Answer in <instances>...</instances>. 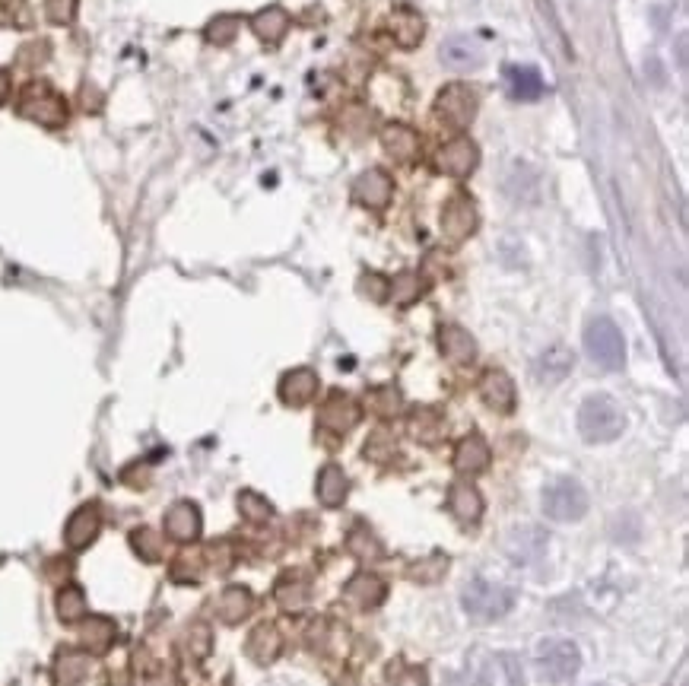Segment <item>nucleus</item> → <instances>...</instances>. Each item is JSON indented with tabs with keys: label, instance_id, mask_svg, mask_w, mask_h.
<instances>
[{
	"label": "nucleus",
	"instance_id": "obj_20",
	"mask_svg": "<svg viewBox=\"0 0 689 686\" xmlns=\"http://www.w3.org/2000/svg\"><path fill=\"white\" fill-rule=\"evenodd\" d=\"M439 347H442L445 359H451V363H458V366H467L477 359V340L470 337L464 328H458V324H442Z\"/></svg>",
	"mask_w": 689,
	"mask_h": 686
},
{
	"label": "nucleus",
	"instance_id": "obj_9",
	"mask_svg": "<svg viewBox=\"0 0 689 686\" xmlns=\"http://www.w3.org/2000/svg\"><path fill=\"white\" fill-rule=\"evenodd\" d=\"M359 417H362V410L353 397L343 391H334L318 410V426L334 432V436H347V432L359 423Z\"/></svg>",
	"mask_w": 689,
	"mask_h": 686
},
{
	"label": "nucleus",
	"instance_id": "obj_4",
	"mask_svg": "<svg viewBox=\"0 0 689 686\" xmlns=\"http://www.w3.org/2000/svg\"><path fill=\"white\" fill-rule=\"evenodd\" d=\"M534 667L543 683H569L582 671V652L572 639H543L534 652Z\"/></svg>",
	"mask_w": 689,
	"mask_h": 686
},
{
	"label": "nucleus",
	"instance_id": "obj_17",
	"mask_svg": "<svg viewBox=\"0 0 689 686\" xmlns=\"http://www.w3.org/2000/svg\"><path fill=\"white\" fill-rule=\"evenodd\" d=\"M489 461H493V451H489L486 439L477 436V432H470V436H464L458 445H455V467L461 474H483Z\"/></svg>",
	"mask_w": 689,
	"mask_h": 686
},
{
	"label": "nucleus",
	"instance_id": "obj_45",
	"mask_svg": "<svg viewBox=\"0 0 689 686\" xmlns=\"http://www.w3.org/2000/svg\"><path fill=\"white\" fill-rule=\"evenodd\" d=\"M594 686H607V683H594Z\"/></svg>",
	"mask_w": 689,
	"mask_h": 686
},
{
	"label": "nucleus",
	"instance_id": "obj_6",
	"mask_svg": "<svg viewBox=\"0 0 689 686\" xmlns=\"http://www.w3.org/2000/svg\"><path fill=\"white\" fill-rule=\"evenodd\" d=\"M16 112L35 124H42V128H61L67 121V102L58 89H51L48 83H29L20 93Z\"/></svg>",
	"mask_w": 689,
	"mask_h": 686
},
{
	"label": "nucleus",
	"instance_id": "obj_8",
	"mask_svg": "<svg viewBox=\"0 0 689 686\" xmlns=\"http://www.w3.org/2000/svg\"><path fill=\"white\" fill-rule=\"evenodd\" d=\"M474 229H477V207L474 201L458 191V194H451L445 207H442V236L448 242H464L474 236Z\"/></svg>",
	"mask_w": 689,
	"mask_h": 686
},
{
	"label": "nucleus",
	"instance_id": "obj_28",
	"mask_svg": "<svg viewBox=\"0 0 689 686\" xmlns=\"http://www.w3.org/2000/svg\"><path fill=\"white\" fill-rule=\"evenodd\" d=\"M251 604H255V598H251V591L245 585H229L223 594H220V601H216V610H220V620L235 626V623H242L248 613H251Z\"/></svg>",
	"mask_w": 689,
	"mask_h": 686
},
{
	"label": "nucleus",
	"instance_id": "obj_1",
	"mask_svg": "<svg viewBox=\"0 0 689 686\" xmlns=\"http://www.w3.org/2000/svg\"><path fill=\"white\" fill-rule=\"evenodd\" d=\"M626 429V413L610 394H591L578 407V432L591 445L616 442Z\"/></svg>",
	"mask_w": 689,
	"mask_h": 686
},
{
	"label": "nucleus",
	"instance_id": "obj_32",
	"mask_svg": "<svg viewBox=\"0 0 689 686\" xmlns=\"http://www.w3.org/2000/svg\"><path fill=\"white\" fill-rule=\"evenodd\" d=\"M308 594H312V591H308V582L299 579V575H286V579H280L277 588H274V598L286 610H302L308 604Z\"/></svg>",
	"mask_w": 689,
	"mask_h": 686
},
{
	"label": "nucleus",
	"instance_id": "obj_29",
	"mask_svg": "<svg viewBox=\"0 0 689 686\" xmlns=\"http://www.w3.org/2000/svg\"><path fill=\"white\" fill-rule=\"evenodd\" d=\"M80 642H83L86 652H93V655L108 652L115 642V623L105 620V617H86L80 626Z\"/></svg>",
	"mask_w": 689,
	"mask_h": 686
},
{
	"label": "nucleus",
	"instance_id": "obj_30",
	"mask_svg": "<svg viewBox=\"0 0 689 686\" xmlns=\"http://www.w3.org/2000/svg\"><path fill=\"white\" fill-rule=\"evenodd\" d=\"M423 20L416 16L413 10H394L391 16V32H394V39L397 45H404V48H413L416 42L423 39Z\"/></svg>",
	"mask_w": 689,
	"mask_h": 686
},
{
	"label": "nucleus",
	"instance_id": "obj_36",
	"mask_svg": "<svg viewBox=\"0 0 689 686\" xmlns=\"http://www.w3.org/2000/svg\"><path fill=\"white\" fill-rule=\"evenodd\" d=\"M420 293H423V280L416 277V274H410V270H404V274H397V277L388 283V296H391L397 305H410V302H416V299H420Z\"/></svg>",
	"mask_w": 689,
	"mask_h": 686
},
{
	"label": "nucleus",
	"instance_id": "obj_22",
	"mask_svg": "<svg viewBox=\"0 0 689 686\" xmlns=\"http://www.w3.org/2000/svg\"><path fill=\"white\" fill-rule=\"evenodd\" d=\"M385 594H388L385 582L375 579V575H369V572H359V575H353L347 585H343V598H347L350 604H356V607H362V610L378 607L385 601Z\"/></svg>",
	"mask_w": 689,
	"mask_h": 686
},
{
	"label": "nucleus",
	"instance_id": "obj_27",
	"mask_svg": "<svg viewBox=\"0 0 689 686\" xmlns=\"http://www.w3.org/2000/svg\"><path fill=\"white\" fill-rule=\"evenodd\" d=\"M251 29L261 42L267 45H277L283 35L289 32V13L283 7H264L261 13L251 16Z\"/></svg>",
	"mask_w": 689,
	"mask_h": 686
},
{
	"label": "nucleus",
	"instance_id": "obj_14",
	"mask_svg": "<svg viewBox=\"0 0 689 686\" xmlns=\"http://www.w3.org/2000/svg\"><path fill=\"white\" fill-rule=\"evenodd\" d=\"M280 652H283V636H280V629L274 623H261V626H255L248 633L245 655L255 664H261V667L274 664L280 658Z\"/></svg>",
	"mask_w": 689,
	"mask_h": 686
},
{
	"label": "nucleus",
	"instance_id": "obj_41",
	"mask_svg": "<svg viewBox=\"0 0 689 686\" xmlns=\"http://www.w3.org/2000/svg\"><path fill=\"white\" fill-rule=\"evenodd\" d=\"M131 544H134V550L147 559V563H156V559L162 556V547H159V537L150 531V528H140V531H134L131 534Z\"/></svg>",
	"mask_w": 689,
	"mask_h": 686
},
{
	"label": "nucleus",
	"instance_id": "obj_2",
	"mask_svg": "<svg viewBox=\"0 0 689 686\" xmlns=\"http://www.w3.org/2000/svg\"><path fill=\"white\" fill-rule=\"evenodd\" d=\"M515 601H518V591L512 585H496L486 579H470L461 591V607L477 623L502 620L515 607Z\"/></svg>",
	"mask_w": 689,
	"mask_h": 686
},
{
	"label": "nucleus",
	"instance_id": "obj_44",
	"mask_svg": "<svg viewBox=\"0 0 689 686\" xmlns=\"http://www.w3.org/2000/svg\"><path fill=\"white\" fill-rule=\"evenodd\" d=\"M7 96H10V74L7 70H0V105L7 102Z\"/></svg>",
	"mask_w": 689,
	"mask_h": 686
},
{
	"label": "nucleus",
	"instance_id": "obj_10",
	"mask_svg": "<svg viewBox=\"0 0 689 686\" xmlns=\"http://www.w3.org/2000/svg\"><path fill=\"white\" fill-rule=\"evenodd\" d=\"M477 162H480V150H477V143L467 140V137L451 140L435 153V169L445 172V175H455V178L470 175L477 169Z\"/></svg>",
	"mask_w": 689,
	"mask_h": 686
},
{
	"label": "nucleus",
	"instance_id": "obj_42",
	"mask_svg": "<svg viewBox=\"0 0 689 686\" xmlns=\"http://www.w3.org/2000/svg\"><path fill=\"white\" fill-rule=\"evenodd\" d=\"M188 652L194 658H207L210 655V629L204 623H194L188 629Z\"/></svg>",
	"mask_w": 689,
	"mask_h": 686
},
{
	"label": "nucleus",
	"instance_id": "obj_18",
	"mask_svg": "<svg viewBox=\"0 0 689 686\" xmlns=\"http://www.w3.org/2000/svg\"><path fill=\"white\" fill-rule=\"evenodd\" d=\"M483 45L477 39H470V35H451V39L442 45V61L451 70H474L483 64Z\"/></svg>",
	"mask_w": 689,
	"mask_h": 686
},
{
	"label": "nucleus",
	"instance_id": "obj_15",
	"mask_svg": "<svg viewBox=\"0 0 689 686\" xmlns=\"http://www.w3.org/2000/svg\"><path fill=\"white\" fill-rule=\"evenodd\" d=\"M318 394V375L312 369H293L280 378V401L286 407H305Z\"/></svg>",
	"mask_w": 689,
	"mask_h": 686
},
{
	"label": "nucleus",
	"instance_id": "obj_16",
	"mask_svg": "<svg viewBox=\"0 0 689 686\" xmlns=\"http://www.w3.org/2000/svg\"><path fill=\"white\" fill-rule=\"evenodd\" d=\"M102 531V515L96 505H83V509L74 512V518L67 521V547L70 550H86Z\"/></svg>",
	"mask_w": 689,
	"mask_h": 686
},
{
	"label": "nucleus",
	"instance_id": "obj_11",
	"mask_svg": "<svg viewBox=\"0 0 689 686\" xmlns=\"http://www.w3.org/2000/svg\"><path fill=\"white\" fill-rule=\"evenodd\" d=\"M391 194H394V182H391V175L382 169L362 172L353 182V197L369 210H385L391 204Z\"/></svg>",
	"mask_w": 689,
	"mask_h": 686
},
{
	"label": "nucleus",
	"instance_id": "obj_43",
	"mask_svg": "<svg viewBox=\"0 0 689 686\" xmlns=\"http://www.w3.org/2000/svg\"><path fill=\"white\" fill-rule=\"evenodd\" d=\"M362 283H366V290L372 293V299H378V302L388 299V283H385L382 277H378V274H369Z\"/></svg>",
	"mask_w": 689,
	"mask_h": 686
},
{
	"label": "nucleus",
	"instance_id": "obj_34",
	"mask_svg": "<svg viewBox=\"0 0 689 686\" xmlns=\"http://www.w3.org/2000/svg\"><path fill=\"white\" fill-rule=\"evenodd\" d=\"M369 407L378 413V417H397L404 410V394L397 391L394 385H382L369 391Z\"/></svg>",
	"mask_w": 689,
	"mask_h": 686
},
{
	"label": "nucleus",
	"instance_id": "obj_31",
	"mask_svg": "<svg viewBox=\"0 0 689 686\" xmlns=\"http://www.w3.org/2000/svg\"><path fill=\"white\" fill-rule=\"evenodd\" d=\"M442 429H445V423H442V417H439V410H432V407H420L410 417V432L420 442H426V445H432V442H439V436H442Z\"/></svg>",
	"mask_w": 689,
	"mask_h": 686
},
{
	"label": "nucleus",
	"instance_id": "obj_37",
	"mask_svg": "<svg viewBox=\"0 0 689 686\" xmlns=\"http://www.w3.org/2000/svg\"><path fill=\"white\" fill-rule=\"evenodd\" d=\"M239 509H242V515L248 521H255V525H264V521H270V515H274V505H270L264 496L251 493V490H245L239 496Z\"/></svg>",
	"mask_w": 689,
	"mask_h": 686
},
{
	"label": "nucleus",
	"instance_id": "obj_12",
	"mask_svg": "<svg viewBox=\"0 0 689 686\" xmlns=\"http://www.w3.org/2000/svg\"><path fill=\"white\" fill-rule=\"evenodd\" d=\"M480 397H483V404L489 410H496V413H512L515 401H518L515 382L502 369L483 372V378H480Z\"/></svg>",
	"mask_w": 689,
	"mask_h": 686
},
{
	"label": "nucleus",
	"instance_id": "obj_23",
	"mask_svg": "<svg viewBox=\"0 0 689 686\" xmlns=\"http://www.w3.org/2000/svg\"><path fill=\"white\" fill-rule=\"evenodd\" d=\"M89 677V658L83 652H74V648H64L54 658L51 667V680L54 686H80Z\"/></svg>",
	"mask_w": 689,
	"mask_h": 686
},
{
	"label": "nucleus",
	"instance_id": "obj_7",
	"mask_svg": "<svg viewBox=\"0 0 689 686\" xmlns=\"http://www.w3.org/2000/svg\"><path fill=\"white\" fill-rule=\"evenodd\" d=\"M477 115V93L464 83H451L445 86L439 99H435V118H439L445 128L461 131L470 124V118Z\"/></svg>",
	"mask_w": 689,
	"mask_h": 686
},
{
	"label": "nucleus",
	"instance_id": "obj_25",
	"mask_svg": "<svg viewBox=\"0 0 689 686\" xmlns=\"http://www.w3.org/2000/svg\"><path fill=\"white\" fill-rule=\"evenodd\" d=\"M572 366H575L572 350L562 347V343H556V347H550L547 353L537 359V378H540V382H547V385H556L572 372Z\"/></svg>",
	"mask_w": 689,
	"mask_h": 686
},
{
	"label": "nucleus",
	"instance_id": "obj_35",
	"mask_svg": "<svg viewBox=\"0 0 689 686\" xmlns=\"http://www.w3.org/2000/svg\"><path fill=\"white\" fill-rule=\"evenodd\" d=\"M58 617L64 623H77L86 617V598H83V591L77 585H64L58 591Z\"/></svg>",
	"mask_w": 689,
	"mask_h": 686
},
{
	"label": "nucleus",
	"instance_id": "obj_39",
	"mask_svg": "<svg viewBox=\"0 0 689 686\" xmlns=\"http://www.w3.org/2000/svg\"><path fill=\"white\" fill-rule=\"evenodd\" d=\"M235 32H239V20H235V16H216V20H210V26L204 29L210 45H229L235 39Z\"/></svg>",
	"mask_w": 689,
	"mask_h": 686
},
{
	"label": "nucleus",
	"instance_id": "obj_5",
	"mask_svg": "<svg viewBox=\"0 0 689 686\" xmlns=\"http://www.w3.org/2000/svg\"><path fill=\"white\" fill-rule=\"evenodd\" d=\"M585 350L588 356L594 359L601 369H623L626 366V340H623V331L616 328V324L604 315H597L588 321L585 328Z\"/></svg>",
	"mask_w": 689,
	"mask_h": 686
},
{
	"label": "nucleus",
	"instance_id": "obj_26",
	"mask_svg": "<svg viewBox=\"0 0 689 686\" xmlns=\"http://www.w3.org/2000/svg\"><path fill=\"white\" fill-rule=\"evenodd\" d=\"M315 490H318V499L328 505V509H337V505H343V499H347V493H350V480H347V474H343V467L328 464V467H321Z\"/></svg>",
	"mask_w": 689,
	"mask_h": 686
},
{
	"label": "nucleus",
	"instance_id": "obj_38",
	"mask_svg": "<svg viewBox=\"0 0 689 686\" xmlns=\"http://www.w3.org/2000/svg\"><path fill=\"white\" fill-rule=\"evenodd\" d=\"M347 547L359 556V559H378L382 556V544H378V540L372 537V531H366V528H353V534H350V540H347Z\"/></svg>",
	"mask_w": 689,
	"mask_h": 686
},
{
	"label": "nucleus",
	"instance_id": "obj_3",
	"mask_svg": "<svg viewBox=\"0 0 689 686\" xmlns=\"http://www.w3.org/2000/svg\"><path fill=\"white\" fill-rule=\"evenodd\" d=\"M540 505L550 521L572 525V521H582L588 515V493H585V486L572 477H553L543 486Z\"/></svg>",
	"mask_w": 689,
	"mask_h": 686
},
{
	"label": "nucleus",
	"instance_id": "obj_21",
	"mask_svg": "<svg viewBox=\"0 0 689 686\" xmlns=\"http://www.w3.org/2000/svg\"><path fill=\"white\" fill-rule=\"evenodd\" d=\"M448 509L455 515L461 525H477L483 515V496L477 486L470 483H455L448 490Z\"/></svg>",
	"mask_w": 689,
	"mask_h": 686
},
{
	"label": "nucleus",
	"instance_id": "obj_13",
	"mask_svg": "<svg viewBox=\"0 0 689 686\" xmlns=\"http://www.w3.org/2000/svg\"><path fill=\"white\" fill-rule=\"evenodd\" d=\"M201 509H197L194 502L181 499L175 502L172 509L166 512V534L172 540H178V544H191V540L201 537Z\"/></svg>",
	"mask_w": 689,
	"mask_h": 686
},
{
	"label": "nucleus",
	"instance_id": "obj_19",
	"mask_svg": "<svg viewBox=\"0 0 689 686\" xmlns=\"http://www.w3.org/2000/svg\"><path fill=\"white\" fill-rule=\"evenodd\" d=\"M382 147L394 162H413L416 156H420V134L407 128V124L394 121L382 131Z\"/></svg>",
	"mask_w": 689,
	"mask_h": 686
},
{
	"label": "nucleus",
	"instance_id": "obj_33",
	"mask_svg": "<svg viewBox=\"0 0 689 686\" xmlns=\"http://www.w3.org/2000/svg\"><path fill=\"white\" fill-rule=\"evenodd\" d=\"M385 677L391 686H429V674L423 671L420 664H407V661H391L385 667Z\"/></svg>",
	"mask_w": 689,
	"mask_h": 686
},
{
	"label": "nucleus",
	"instance_id": "obj_24",
	"mask_svg": "<svg viewBox=\"0 0 689 686\" xmlns=\"http://www.w3.org/2000/svg\"><path fill=\"white\" fill-rule=\"evenodd\" d=\"M505 83H509V93L521 102H534L543 96V77L537 74V67L509 64L505 67Z\"/></svg>",
	"mask_w": 689,
	"mask_h": 686
},
{
	"label": "nucleus",
	"instance_id": "obj_40",
	"mask_svg": "<svg viewBox=\"0 0 689 686\" xmlns=\"http://www.w3.org/2000/svg\"><path fill=\"white\" fill-rule=\"evenodd\" d=\"M77 7H80V0H45V16L54 26H67V23H74Z\"/></svg>",
	"mask_w": 689,
	"mask_h": 686
}]
</instances>
